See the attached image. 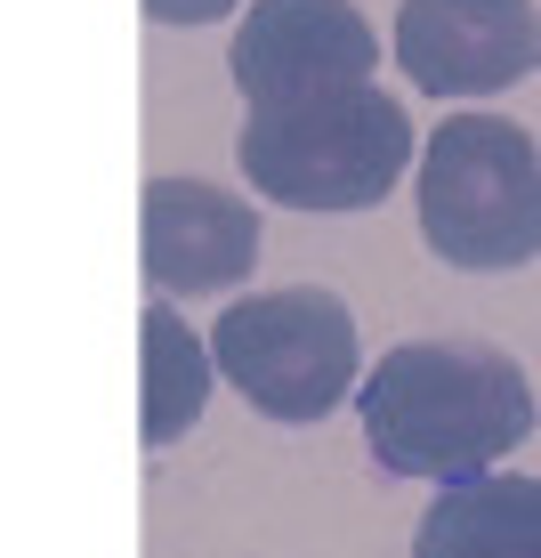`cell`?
Returning a JSON list of instances; mask_svg holds the SVG:
<instances>
[{"mask_svg":"<svg viewBox=\"0 0 541 558\" xmlns=\"http://www.w3.org/2000/svg\"><path fill=\"white\" fill-rule=\"evenodd\" d=\"M138 252L162 300L235 292L259 267V210L210 179H153L138 203Z\"/></svg>","mask_w":541,"mask_h":558,"instance_id":"obj_7","label":"cell"},{"mask_svg":"<svg viewBox=\"0 0 541 558\" xmlns=\"http://www.w3.org/2000/svg\"><path fill=\"white\" fill-rule=\"evenodd\" d=\"M210 364L235 380L250 413L307 429V421L340 413V397L356 389V316L323 283H292V292H250L226 300V316L210 324Z\"/></svg>","mask_w":541,"mask_h":558,"instance_id":"obj_4","label":"cell"},{"mask_svg":"<svg viewBox=\"0 0 541 558\" xmlns=\"http://www.w3.org/2000/svg\"><path fill=\"white\" fill-rule=\"evenodd\" d=\"M243 9V0H146V16H153V25H219V16H235Z\"/></svg>","mask_w":541,"mask_h":558,"instance_id":"obj_10","label":"cell"},{"mask_svg":"<svg viewBox=\"0 0 541 558\" xmlns=\"http://www.w3.org/2000/svg\"><path fill=\"white\" fill-rule=\"evenodd\" d=\"M413 558H541V477H460L413 534Z\"/></svg>","mask_w":541,"mask_h":558,"instance_id":"obj_8","label":"cell"},{"mask_svg":"<svg viewBox=\"0 0 541 558\" xmlns=\"http://www.w3.org/2000/svg\"><path fill=\"white\" fill-rule=\"evenodd\" d=\"M372 65H380V33L356 0H259L226 49V73L250 106L372 82Z\"/></svg>","mask_w":541,"mask_h":558,"instance_id":"obj_6","label":"cell"},{"mask_svg":"<svg viewBox=\"0 0 541 558\" xmlns=\"http://www.w3.org/2000/svg\"><path fill=\"white\" fill-rule=\"evenodd\" d=\"M235 162L283 210H372L413 162V113L372 82L275 98L243 113Z\"/></svg>","mask_w":541,"mask_h":558,"instance_id":"obj_2","label":"cell"},{"mask_svg":"<svg viewBox=\"0 0 541 558\" xmlns=\"http://www.w3.org/2000/svg\"><path fill=\"white\" fill-rule=\"evenodd\" d=\"M420 243L460 276L541 259V146L509 113H444L420 154Z\"/></svg>","mask_w":541,"mask_h":558,"instance_id":"obj_3","label":"cell"},{"mask_svg":"<svg viewBox=\"0 0 541 558\" xmlns=\"http://www.w3.org/2000/svg\"><path fill=\"white\" fill-rule=\"evenodd\" d=\"M396 65L429 98H493L541 65V9L533 0H404L396 9Z\"/></svg>","mask_w":541,"mask_h":558,"instance_id":"obj_5","label":"cell"},{"mask_svg":"<svg viewBox=\"0 0 541 558\" xmlns=\"http://www.w3.org/2000/svg\"><path fill=\"white\" fill-rule=\"evenodd\" d=\"M356 413L380 470L429 477V486L485 477L541 421L526 364L509 349H485V340H404L372 364Z\"/></svg>","mask_w":541,"mask_h":558,"instance_id":"obj_1","label":"cell"},{"mask_svg":"<svg viewBox=\"0 0 541 558\" xmlns=\"http://www.w3.org/2000/svg\"><path fill=\"white\" fill-rule=\"evenodd\" d=\"M138 389H146V446H179L186 429L202 421L210 405V340H195V324L179 316L170 300H153L146 307V324H138Z\"/></svg>","mask_w":541,"mask_h":558,"instance_id":"obj_9","label":"cell"}]
</instances>
